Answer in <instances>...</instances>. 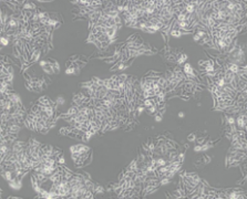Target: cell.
Segmentation results:
<instances>
[{"mask_svg": "<svg viewBox=\"0 0 247 199\" xmlns=\"http://www.w3.org/2000/svg\"><path fill=\"white\" fill-rule=\"evenodd\" d=\"M246 124H247L246 111H243V112L237 113V117L235 118V125H236L237 129L246 131Z\"/></svg>", "mask_w": 247, "mask_h": 199, "instance_id": "cell-1", "label": "cell"}, {"mask_svg": "<svg viewBox=\"0 0 247 199\" xmlns=\"http://www.w3.org/2000/svg\"><path fill=\"white\" fill-rule=\"evenodd\" d=\"M37 104L42 105V106H59L56 101L51 100L50 97H49V96H47V95H43V96L39 97L38 101H37Z\"/></svg>", "mask_w": 247, "mask_h": 199, "instance_id": "cell-2", "label": "cell"}, {"mask_svg": "<svg viewBox=\"0 0 247 199\" xmlns=\"http://www.w3.org/2000/svg\"><path fill=\"white\" fill-rule=\"evenodd\" d=\"M211 162V157L207 156V155H203V156L198 157L196 160H194V166H196V167H203L205 165H207V164Z\"/></svg>", "mask_w": 247, "mask_h": 199, "instance_id": "cell-3", "label": "cell"}, {"mask_svg": "<svg viewBox=\"0 0 247 199\" xmlns=\"http://www.w3.org/2000/svg\"><path fill=\"white\" fill-rule=\"evenodd\" d=\"M41 54H42V49H41V48H37V49H35L32 52H31L29 62L31 64H33L35 62H37V61L39 60V58H40Z\"/></svg>", "mask_w": 247, "mask_h": 199, "instance_id": "cell-4", "label": "cell"}, {"mask_svg": "<svg viewBox=\"0 0 247 199\" xmlns=\"http://www.w3.org/2000/svg\"><path fill=\"white\" fill-rule=\"evenodd\" d=\"M40 66L42 68V70H43L44 73H47V74H54V71H53L52 66L49 64L48 60H42V61H40Z\"/></svg>", "mask_w": 247, "mask_h": 199, "instance_id": "cell-5", "label": "cell"}, {"mask_svg": "<svg viewBox=\"0 0 247 199\" xmlns=\"http://www.w3.org/2000/svg\"><path fill=\"white\" fill-rule=\"evenodd\" d=\"M7 131L10 134H18L21 131L20 124H7Z\"/></svg>", "mask_w": 247, "mask_h": 199, "instance_id": "cell-6", "label": "cell"}, {"mask_svg": "<svg viewBox=\"0 0 247 199\" xmlns=\"http://www.w3.org/2000/svg\"><path fill=\"white\" fill-rule=\"evenodd\" d=\"M8 184L9 186L11 187V188H14L16 190H18V189H20L21 188V179H18V178H14L12 180H10V181H8Z\"/></svg>", "mask_w": 247, "mask_h": 199, "instance_id": "cell-7", "label": "cell"}, {"mask_svg": "<svg viewBox=\"0 0 247 199\" xmlns=\"http://www.w3.org/2000/svg\"><path fill=\"white\" fill-rule=\"evenodd\" d=\"M48 60V62L50 64L51 66H52V69H53V71H54V74H59V72H60V65H59L58 61L57 60H54V59H47Z\"/></svg>", "mask_w": 247, "mask_h": 199, "instance_id": "cell-8", "label": "cell"}, {"mask_svg": "<svg viewBox=\"0 0 247 199\" xmlns=\"http://www.w3.org/2000/svg\"><path fill=\"white\" fill-rule=\"evenodd\" d=\"M22 10H26V11H36L37 6L33 2L27 1V2H24V3L22 5Z\"/></svg>", "mask_w": 247, "mask_h": 199, "instance_id": "cell-9", "label": "cell"}, {"mask_svg": "<svg viewBox=\"0 0 247 199\" xmlns=\"http://www.w3.org/2000/svg\"><path fill=\"white\" fill-rule=\"evenodd\" d=\"M143 106L147 108V107H151V106H156V101L154 97H150V99H144L143 100Z\"/></svg>", "mask_w": 247, "mask_h": 199, "instance_id": "cell-10", "label": "cell"}, {"mask_svg": "<svg viewBox=\"0 0 247 199\" xmlns=\"http://www.w3.org/2000/svg\"><path fill=\"white\" fill-rule=\"evenodd\" d=\"M157 84H159V86L161 87V90H166V87H167V81H166V79L164 78V76H159L157 78Z\"/></svg>", "mask_w": 247, "mask_h": 199, "instance_id": "cell-11", "label": "cell"}, {"mask_svg": "<svg viewBox=\"0 0 247 199\" xmlns=\"http://www.w3.org/2000/svg\"><path fill=\"white\" fill-rule=\"evenodd\" d=\"M104 192H105V188H103L101 185L94 183V187H93V192H94V195H96V194H103Z\"/></svg>", "mask_w": 247, "mask_h": 199, "instance_id": "cell-12", "label": "cell"}, {"mask_svg": "<svg viewBox=\"0 0 247 199\" xmlns=\"http://www.w3.org/2000/svg\"><path fill=\"white\" fill-rule=\"evenodd\" d=\"M170 35L172 37H174V38H180V37L184 35V32H182L181 30H178V29H172L170 31Z\"/></svg>", "mask_w": 247, "mask_h": 199, "instance_id": "cell-13", "label": "cell"}, {"mask_svg": "<svg viewBox=\"0 0 247 199\" xmlns=\"http://www.w3.org/2000/svg\"><path fill=\"white\" fill-rule=\"evenodd\" d=\"M0 41H1V44H2V47H7L8 44H9V42L11 41L10 40V38H8L7 36H3L1 37V39H0Z\"/></svg>", "mask_w": 247, "mask_h": 199, "instance_id": "cell-14", "label": "cell"}, {"mask_svg": "<svg viewBox=\"0 0 247 199\" xmlns=\"http://www.w3.org/2000/svg\"><path fill=\"white\" fill-rule=\"evenodd\" d=\"M59 133H60V135H66V136H68V134L70 133V127H63V128H61Z\"/></svg>", "mask_w": 247, "mask_h": 199, "instance_id": "cell-15", "label": "cell"}, {"mask_svg": "<svg viewBox=\"0 0 247 199\" xmlns=\"http://www.w3.org/2000/svg\"><path fill=\"white\" fill-rule=\"evenodd\" d=\"M57 163H58V165H63V164H64V157H63V154H60V155L57 157Z\"/></svg>", "mask_w": 247, "mask_h": 199, "instance_id": "cell-16", "label": "cell"}, {"mask_svg": "<svg viewBox=\"0 0 247 199\" xmlns=\"http://www.w3.org/2000/svg\"><path fill=\"white\" fill-rule=\"evenodd\" d=\"M196 137H197L196 133H191V134L187 136V139H189V142H195V141H196Z\"/></svg>", "mask_w": 247, "mask_h": 199, "instance_id": "cell-17", "label": "cell"}, {"mask_svg": "<svg viewBox=\"0 0 247 199\" xmlns=\"http://www.w3.org/2000/svg\"><path fill=\"white\" fill-rule=\"evenodd\" d=\"M242 173H243L244 176H246V163H245V162L242 165Z\"/></svg>", "mask_w": 247, "mask_h": 199, "instance_id": "cell-18", "label": "cell"}, {"mask_svg": "<svg viewBox=\"0 0 247 199\" xmlns=\"http://www.w3.org/2000/svg\"><path fill=\"white\" fill-rule=\"evenodd\" d=\"M56 102H57V104H58V105H61V104H63V103H64V100H63V97L59 96L58 100H57Z\"/></svg>", "mask_w": 247, "mask_h": 199, "instance_id": "cell-19", "label": "cell"}, {"mask_svg": "<svg viewBox=\"0 0 247 199\" xmlns=\"http://www.w3.org/2000/svg\"><path fill=\"white\" fill-rule=\"evenodd\" d=\"M194 150H195L196 153H198V152H202V145H200V144H197L196 146L194 147Z\"/></svg>", "mask_w": 247, "mask_h": 199, "instance_id": "cell-20", "label": "cell"}, {"mask_svg": "<svg viewBox=\"0 0 247 199\" xmlns=\"http://www.w3.org/2000/svg\"><path fill=\"white\" fill-rule=\"evenodd\" d=\"M155 121H156V122H161V121H162V114L157 113L156 115H155Z\"/></svg>", "mask_w": 247, "mask_h": 199, "instance_id": "cell-21", "label": "cell"}, {"mask_svg": "<svg viewBox=\"0 0 247 199\" xmlns=\"http://www.w3.org/2000/svg\"><path fill=\"white\" fill-rule=\"evenodd\" d=\"M178 116H180V117H183V116H184V113H183V112H180V113H178Z\"/></svg>", "mask_w": 247, "mask_h": 199, "instance_id": "cell-22", "label": "cell"}]
</instances>
